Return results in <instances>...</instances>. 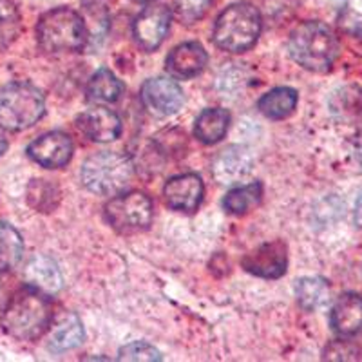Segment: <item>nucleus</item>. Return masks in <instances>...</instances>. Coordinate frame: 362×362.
<instances>
[{"label": "nucleus", "instance_id": "20", "mask_svg": "<svg viewBox=\"0 0 362 362\" xmlns=\"http://www.w3.org/2000/svg\"><path fill=\"white\" fill-rule=\"evenodd\" d=\"M297 102H299V95L296 89L276 87L261 96V100L257 102V109L261 115L270 119H284L296 111Z\"/></svg>", "mask_w": 362, "mask_h": 362}, {"label": "nucleus", "instance_id": "14", "mask_svg": "<svg viewBox=\"0 0 362 362\" xmlns=\"http://www.w3.org/2000/svg\"><path fill=\"white\" fill-rule=\"evenodd\" d=\"M76 127L96 144H109L122 134V119L115 111L102 105L87 109L76 118Z\"/></svg>", "mask_w": 362, "mask_h": 362}, {"label": "nucleus", "instance_id": "15", "mask_svg": "<svg viewBox=\"0 0 362 362\" xmlns=\"http://www.w3.org/2000/svg\"><path fill=\"white\" fill-rule=\"evenodd\" d=\"M209 62L205 47L198 42H183L176 45L167 57V71L174 78L189 80L198 76Z\"/></svg>", "mask_w": 362, "mask_h": 362}, {"label": "nucleus", "instance_id": "28", "mask_svg": "<svg viewBox=\"0 0 362 362\" xmlns=\"http://www.w3.org/2000/svg\"><path fill=\"white\" fill-rule=\"evenodd\" d=\"M119 361H161L160 351L147 342H131L119 350Z\"/></svg>", "mask_w": 362, "mask_h": 362}, {"label": "nucleus", "instance_id": "27", "mask_svg": "<svg viewBox=\"0 0 362 362\" xmlns=\"http://www.w3.org/2000/svg\"><path fill=\"white\" fill-rule=\"evenodd\" d=\"M322 358L325 361H358L362 358V351L357 344L348 341V337H342L326 348Z\"/></svg>", "mask_w": 362, "mask_h": 362}, {"label": "nucleus", "instance_id": "13", "mask_svg": "<svg viewBox=\"0 0 362 362\" xmlns=\"http://www.w3.org/2000/svg\"><path fill=\"white\" fill-rule=\"evenodd\" d=\"M252 170L254 158L243 147L225 148L212 161V176L221 185H238L252 176Z\"/></svg>", "mask_w": 362, "mask_h": 362}, {"label": "nucleus", "instance_id": "11", "mask_svg": "<svg viewBox=\"0 0 362 362\" xmlns=\"http://www.w3.org/2000/svg\"><path fill=\"white\" fill-rule=\"evenodd\" d=\"M243 268L250 272L252 276L263 277V279H279L284 276L288 267V254L286 245L283 241H272L264 243L247 254L241 261Z\"/></svg>", "mask_w": 362, "mask_h": 362}, {"label": "nucleus", "instance_id": "8", "mask_svg": "<svg viewBox=\"0 0 362 362\" xmlns=\"http://www.w3.org/2000/svg\"><path fill=\"white\" fill-rule=\"evenodd\" d=\"M170 18L173 13L165 4H148L144 8L132 25L136 44L144 51L158 49L169 33Z\"/></svg>", "mask_w": 362, "mask_h": 362}, {"label": "nucleus", "instance_id": "6", "mask_svg": "<svg viewBox=\"0 0 362 362\" xmlns=\"http://www.w3.org/2000/svg\"><path fill=\"white\" fill-rule=\"evenodd\" d=\"M80 176L83 187L93 194L116 196L131 185L134 169L125 154L103 151L83 161Z\"/></svg>", "mask_w": 362, "mask_h": 362}, {"label": "nucleus", "instance_id": "26", "mask_svg": "<svg viewBox=\"0 0 362 362\" xmlns=\"http://www.w3.org/2000/svg\"><path fill=\"white\" fill-rule=\"evenodd\" d=\"M17 8L9 0H0V47H6L18 31Z\"/></svg>", "mask_w": 362, "mask_h": 362}, {"label": "nucleus", "instance_id": "16", "mask_svg": "<svg viewBox=\"0 0 362 362\" xmlns=\"http://www.w3.org/2000/svg\"><path fill=\"white\" fill-rule=\"evenodd\" d=\"M329 325L341 337H354L362 332V296L361 293H342L332 306Z\"/></svg>", "mask_w": 362, "mask_h": 362}, {"label": "nucleus", "instance_id": "12", "mask_svg": "<svg viewBox=\"0 0 362 362\" xmlns=\"http://www.w3.org/2000/svg\"><path fill=\"white\" fill-rule=\"evenodd\" d=\"M205 187L198 174H180L170 177L163 187L165 203L176 212L190 214L202 205Z\"/></svg>", "mask_w": 362, "mask_h": 362}, {"label": "nucleus", "instance_id": "5", "mask_svg": "<svg viewBox=\"0 0 362 362\" xmlns=\"http://www.w3.org/2000/svg\"><path fill=\"white\" fill-rule=\"evenodd\" d=\"M45 112L42 90L29 82H11L0 87V129L21 132L38 124Z\"/></svg>", "mask_w": 362, "mask_h": 362}, {"label": "nucleus", "instance_id": "30", "mask_svg": "<svg viewBox=\"0 0 362 362\" xmlns=\"http://www.w3.org/2000/svg\"><path fill=\"white\" fill-rule=\"evenodd\" d=\"M355 160H357L358 167L362 169V132L357 136V140H355Z\"/></svg>", "mask_w": 362, "mask_h": 362}, {"label": "nucleus", "instance_id": "19", "mask_svg": "<svg viewBox=\"0 0 362 362\" xmlns=\"http://www.w3.org/2000/svg\"><path fill=\"white\" fill-rule=\"evenodd\" d=\"M230 125V115L226 109L210 107L199 112L194 125V134L202 144L214 145L225 138L226 131Z\"/></svg>", "mask_w": 362, "mask_h": 362}, {"label": "nucleus", "instance_id": "18", "mask_svg": "<svg viewBox=\"0 0 362 362\" xmlns=\"http://www.w3.org/2000/svg\"><path fill=\"white\" fill-rule=\"evenodd\" d=\"M24 279L28 286H33V288L40 290L47 296L57 293L58 290L62 288L64 281L58 264L47 255H37L25 264Z\"/></svg>", "mask_w": 362, "mask_h": 362}, {"label": "nucleus", "instance_id": "1", "mask_svg": "<svg viewBox=\"0 0 362 362\" xmlns=\"http://www.w3.org/2000/svg\"><path fill=\"white\" fill-rule=\"evenodd\" d=\"M53 322V308L47 293L25 286L18 290L6 305L0 326L9 337L17 341H35L49 329Z\"/></svg>", "mask_w": 362, "mask_h": 362}, {"label": "nucleus", "instance_id": "21", "mask_svg": "<svg viewBox=\"0 0 362 362\" xmlns=\"http://www.w3.org/2000/svg\"><path fill=\"white\" fill-rule=\"evenodd\" d=\"M124 93V83L109 69H100L87 83V96L96 103H115Z\"/></svg>", "mask_w": 362, "mask_h": 362}, {"label": "nucleus", "instance_id": "24", "mask_svg": "<svg viewBox=\"0 0 362 362\" xmlns=\"http://www.w3.org/2000/svg\"><path fill=\"white\" fill-rule=\"evenodd\" d=\"M296 297L300 308L315 312L329 300V284L321 277H305L297 281Z\"/></svg>", "mask_w": 362, "mask_h": 362}, {"label": "nucleus", "instance_id": "7", "mask_svg": "<svg viewBox=\"0 0 362 362\" xmlns=\"http://www.w3.org/2000/svg\"><path fill=\"white\" fill-rule=\"evenodd\" d=\"M103 214L109 225L119 234H138L147 230L154 218V205L147 194L124 192L116 194L105 205Z\"/></svg>", "mask_w": 362, "mask_h": 362}, {"label": "nucleus", "instance_id": "9", "mask_svg": "<svg viewBox=\"0 0 362 362\" xmlns=\"http://www.w3.org/2000/svg\"><path fill=\"white\" fill-rule=\"evenodd\" d=\"M73 153V140L62 131L45 132L28 147V156L44 169H62L71 161Z\"/></svg>", "mask_w": 362, "mask_h": 362}, {"label": "nucleus", "instance_id": "31", "mask_svg": "<svg viewBox=\"0 0 362 362\" xmlns=\"http://www.w3.org/2000/svg\"><path fill=\"white\" fill-rule=\"evenodd\" d=\"M6 151H8V140H6V136L0 132V158L4 156Z\"/></svg>", "mask_w": 362, "mask_h": 362}, {"label": "nucleus", "instance_id": "25", "mask_svg": "<svg viewBox=\"0 0 362 362\" xmlns=\"http://www.w3.org/2000/svg\"><path fill=\"white\" fill-rule=\"evenodd\" d=\"M214 0H174V15L181 24H194L210 11Z\"/></svg>", "mask_w": 362, "mask_h": 362}, {"label": "nucleus", "instance_id": "2", "mask_svg": "<svg viewBox=\"0 0 362 362\" xmlns=\"http://www.w3.org/2000/svg\"><path fill=\"white\" fill-rule=\"evenodd\" d=\"M290 57L312 73H326L339 57V40L329 25L308 21L297 25L290 35Z\"/></svg>", "mask_w": 362, "mask_h": 362}, {"label": "nucleus", "instance_id": "10", "mask_svg": "<svg viewBox=\"0 0 362 362\" xmlns=\"http://www.w3.org/2000/svg\"><path fill=\"white\" fill-rule=\"evenodd\" d=\"M141 102L156 116H173L185 102L180 83L167 76L151 78L141 87Z\"/></svg>", "mask_w": 362, "mask_h": 362}, {"label": "nucleus", "instance_id": "22", "mask_svg": "<svg viewBox=\"0 0 362 362\" xmlns=\"http://www.w3.org/2000/svg\"><path fill=\"white\" fill-rule=\"evenodd\" d=\"M24 255V241L13 225L0 221V274L17 268Z\"/></svg>", "mask_w": 362, "mask_h": 362}, {"label": "nucleus", "instance_id": "32", "mask_svg": "<svg viewBox=\"0 0 362 362\" xmlns=\"http://www.w3.org/2000/svg\"><path fill=\"white\" fill-rule=\"evenodd\" d=\"M132 2H136V4H151L154 0H132Z\"/></svg>", "mask_w": 362, "mask_h": 362}, {"label": "nucleus", "instance_id": "23", "mask_svg": "<svg viewBox=\"0 0 362 362\" xmlns=\"http://www.w3.org/2000/svg\"><path fill=\"white\" fill-rule=\"evenodd\" d=\"M261 198H263V185L259 181H254V183L239 185L232 189L230 192H226L225 199H223V206H225L228 214L243 216L259 205Z\"/></svg>", "mask_w": 362, "mask_h": 362}, {"label": "nucleus", "instance_id": "4", "mask_svg": "<svg viewBox=\"0 0 362 362\" xmlns=\"http://www.w3.org/2000/svg\"><path fill=\"white\" fill-rule=\"evenodd\" d=\"M37 42L45 53H74L83 49L87 42L86 24L74 9H51L38 21Z\"/></svg>", "mask_w": 362, "mask_h": 362}, {"label": "nucleus", "instance_id": "3", "mask_svg": "<svg viewBox=\"0 0 362 362\" xmlns=\"http://www.w3.org/2000/svg\"><path fill=\"white\" fill-rule=\"evenodd\" d=\"M261 28L263 21L259 9L248 2H235L219 15L212 37L219 49L228 53H245L255 45Z\"/></svg>", "mask_w": 362, "mask_h": 362}, {"label": "nucleus", "instance_id": "29", "mask_svg": "<svg viewBox=\"0 0 362 362\" xmlns=\"http://www.w3.org/2000/svg\"><path fill=\"white\" fill-rule=\"evenodd\" d=\"M355 223L358 228H362V192L358 194L357 203H355Z\"/></svg>", "mask_w": 362, "mask_h": 362}, {"label": "nucleus", "instance_id": "17", "mask_svg": "<svg viewBox=\"0 0 362 362\" xmlns=\"http://www.w3.org/2000/svg\"><path fill=\"white\" fill-rule=\"evenodd\" d=\"M49 350L54 354L74 350L76 346L83 342V325L78 319V315L73 312H64L62 315L53 319L49 326Z\"/></svg>", "mask_w": 362, "mask_h": 362}]
</instances>
